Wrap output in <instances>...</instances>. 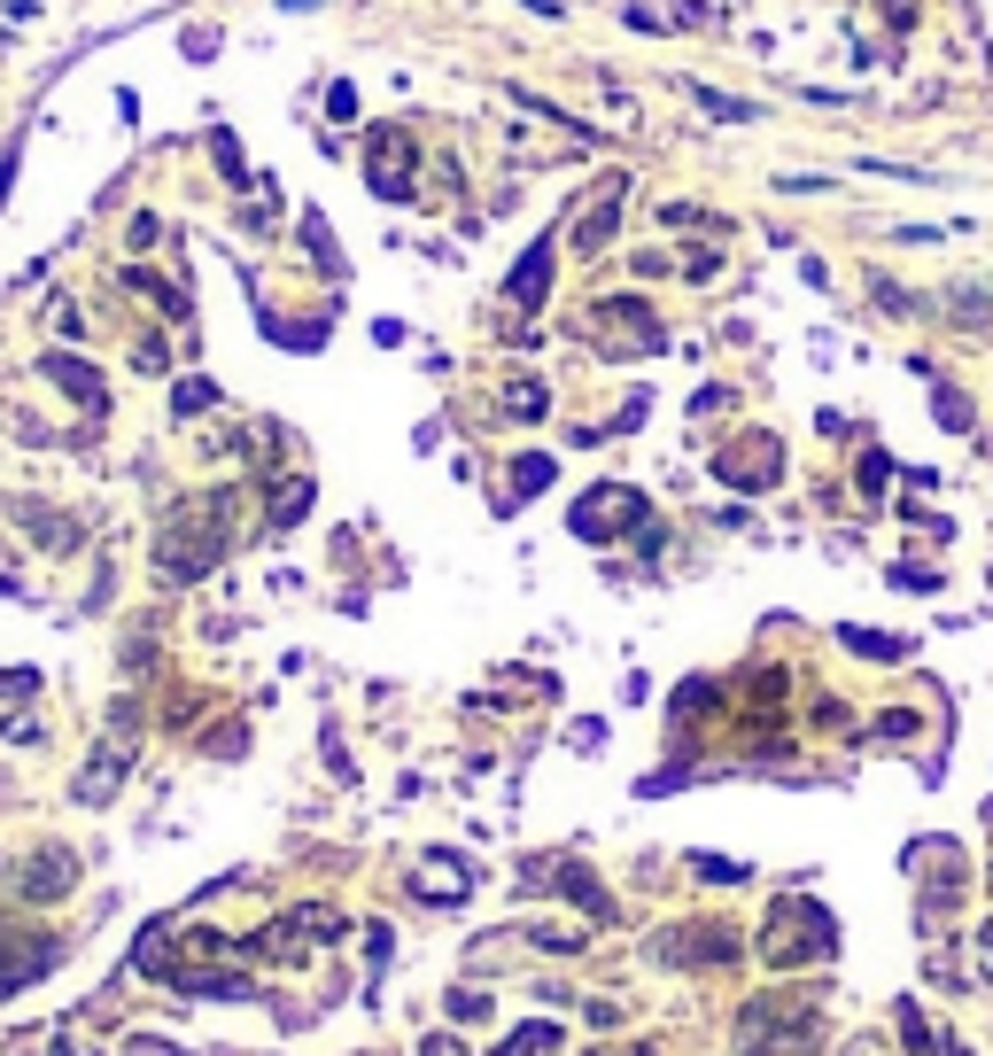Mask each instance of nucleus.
Here are the masks:
<instances>
[{"label":"nucleus","mask_w":993,"mask_h":1056,"mask_svg":"<svg viewBox=\"0 0 993 1056\" xmlns=\"http://www.w3.org/2000/svg\"><path fill=\"white\" fill-rule=\"evenodd\" d=\"M334 932H342V917H334L326 902H311V909H288L256 948H264V955H280V963H296V955H311V940H334Z\"/></svg>","instance_id":"nucleus-9"},{"label":"nucleus","mask_w":993,"mask_h":1056,"mask_svg":"<svg viewBox=\"0 0 993 1056\" xmlns=\"http://www.w3.org/2000/svg\"><path fill=\"white\" fill-rule=\"evenodd\" d=\"M691 102H698L706 117H721V125H746V117H753L746 102H730V94H714V85H691Z\"/></svg>","instance_id":"nucleus-24"},{"label":"nucleus","mask_w":993,"mask_h":1056,"mask_svg":"<svg viewBox=\"0 0 993 1056\" xmlns=\"http://www.w3.org/2000/svg\"><path fill=\"white\" fill-rule=\"evenodd\" d=\"M0 738H9V746H39V738H47V731H39V723H32V715H9V723H0Z\"/></svg>","instance_id":"nucleus-32"},{"label":"nucleus","mask_w":993,"mask_h":1056,"mask_svg":"<svg viewBox=\"0 0 993 1056\" xmlns=\"http://www.w3.org/2000/svg\"><path fill=\"white\" fill-rule=\"evenodd\" d=\"M932 412H939V427H955V435H970V420H978V412H970V397H962V389H947V381H932Z\"/></svg>","instance_id":"nucleus-22"},{"label":"nucleus","mask_w":993,"mask_h":1056,"mask_svg":"<svg viewBox=\"0 0 993 1056\" xmlns=\"http://www.w3.org/2000/svg\"><path fill=\"white\" fill-rule=\"evenodd\" d=\"M637 513H645V497H637V490L605 482V490H590V497L575 505V537H605L613 520H637Z\"/></svg>","instance_id":"nucleus-13"},{"label":"nucleus","mask_w":993,"mask_h":1056,"mask_svg":"<svg viewBox=\"0 0 993 1056\" xmlns=\"http://www.w3.org/2000/svg\"><path fill=\"white\" fill-rule=\"evenodd\" d=\"M466 886H474V870L450 862V854H435V862L419 870V894H427V902H466Z\"/></svg>","instance_id":"nucleus-18"},{"label":"nucleus","mask_w":993,"mask_h":1056,"mask_svg":"<svg viewBox=\"0 0 993 1056\" xmlns=\"http://www.w3.org/2000/svg\"><path fill=\"white\" fill-rule=\"evenodd\" d=\"M70 886H78V854L62 839H39L0 862V894H16V902H62Z\"/></svg>","instance_id":"nucleus-4"},{"label":"nucleus","mask_w":993,"mask_h":1056,"mask_svg":"<svg viewBox=\"0 0 993 1056\" xmlns=\"http://www.w3.org/2000/svg\"><path fill=\"white\" fill-rule=\"evenodd\" d=\"M559 1048V1025H520L505 1048H489V1056H552Z\"/></svg>","instance_id":"nucleus-23"},{"label":"nucleus","mask_w":993,"mask_h":1056,"mask_svg":"<svg viewBox=\"0 0 993 1056\" xmlns=\"http://www.w3.org/2000/svg\"><path fill=\"white\" fill-rule=\"evenodd\" d=\"M846 645H854V653H877V661H900V653H909L900 638H869V630H846Z\"/></svg>","instance_id":"nucleus-31"},{"label":"nucleus","mask_w":993,"mask_h":1056,"mask_svg":"<svg viewBox=\"0 0 993 1056\" xmlns=\"http://www.w3.org/2000/svg\"><path fill=\"white\" fill-rule=\"evenodd\" d=\"M621 203H628V180H605V187H598V203H590V210H582V226H575V249H582V256H598V249L613 241Z\"/></svg>","instance_id":"nucleus-15"},{"label":"nucleus","mask_w":993,"mask_h":1056,"mask_svg":"<svg viewBox=\"0 0 993 1056\" xmlns=\"http://www.w3.org/2000/svg\"><path fill=\"white\" fill-rule=\"evenodd\" d=\"M746 940L730 925H676L653 940V963H668V972H721V963H738Z\"/></svg>","instance_id":"nucleus-5"},{"label":"nucleus","mask_w":993,"mask_h":1056,"mask_svg":"<svg viewBox=\"0 0 993 1056\" xmlns=\"http://www.w3.org/2000/svg\"><path fill=\"white\" fill-rule=\"evenodd\" d=\"M62 955H70V940H55V932H0V1002L24 995L32 979H47Z\"/></svg>","instance_id":"nucleus-7"},{"label":"nucleus","mask_w":993,"mask_h":1056,"mask_svg":"<svg viewBox=\"0 0 993 1056\" xmlns=\"http://www.w3.org/2000/svg\"><path fill=\"white\" fill-rule=\"evenodd\" d=\"M132 1056H178V1048H163V1041H132Z\"/></svg>","instance_id":"nucleus-36"},{"label":"nucleus","mask_w":993,"mask_h":1056,"mask_svg":"<svg viewBox=\"0 0 993 1056\" xmlns=\"http://www.w3.org/2000/svg\"><path fill=\"white\" fill-rule=\"evenodd\" d=\"M171 987H178V995H226V1002H249V995H256V987L233 979V972H171Z\"/></svg>","instance_id":"nucleus-20"},{"label":"nucleus","mask_w":993,"mask_h":1056,"mask_svg":"<svg viewBox=\"0 0 993 1056\" xmlns=\"http://www.w3.org/2000/svg\"><path fill=\"white\" fill-rule=\"evenodd\" d=\"M738 1048L746 1056H799V1048H816V1018L784 995H753L738 1010Z\"/></svg>","instance_id":"nucleus-2"},{"label":"nucleus","mask_w":993,"mask_h":1056,"mask_svg":"<svg viewBox=\"0 0 993 1056\" xmlns=\"http://www.w3.org/2000/svg\"><path fill=\"white\" fill-rule=\"evenodd\" d=\"M16 520L32 528L47 552H70V544H78V520H62V513H47V505H16Z\"/></svg>","instance_id":"nucleus-19"},{"label":"nucleus","mask_w":993,"mask_h":1056,"mask_svg":"<svg viewBox=\"0 0 993 1056\" xmlns=\"http://www.w3.org/2000/svg\"><path fill=\"white\" fill-rule=\"evenodd\" d=\"M900 1033H909V1048H916V1056H932V1041H939V1033L924 1025V1010H916V1002H900Z\"/></svg>","instance_id":"nucleus-29"},{"label":"nucleus","mask_w":993,"mask_h":1056,"mask_svg":"<svg viewBox=\"0 0 993 1056\" xmlns=\"http://www.w3.org/2000/svg\"><path fill=\"white\" fill-rule=\"evenodd\" d=\"M955 902H962V862L947 839H932V877H924V917L932 925H955Z\"/></svg>","instance_id":"nucleus-14"},{"label":"nucleus","mask_w":993,"mask_h":1056,"mask_svg":"<svg viewBox=\"0 0 993 1056\" xmlns=\"http://www.w3.org/2000/svg\"><path fill=\"white\" fill-rule=\"evenodd\" d=\"M831 948H839V932H831V917L816 902H784L761 925V963H776V972H799L807 955H831Z\"/></svg>","instance_id":"nucleus-3"},{"label":"nucleus","mask_w":993,"mask_h":1056,"mask_svg":"<svg viewBox=\"0 0 993 1056\" xmlns=\"http://www.w3.org/2000/svg\"><path fill=\"white\" fill-rule=\"evenodd\" d=\"M544 482H552V459H520V467H512V497H535Z\"/></svg>","instance_id":"nucleus-28"},{"label":"nucleus","mask_w":993,"mask_h":1056,"mask_svg":"<svg viewBox=\"0 0 993 1056\" xmlns=\"http://www.w3.org/2000/svg\"><path fill=\"white\" fill-rule=\"evenodd\" d=\"M412 171H419L412 133H404V125H373V140H366V180H373V195H381V203H412Z\"/></svg>","instance_id":"nucleus-6"},{"label":"nucleus","mask_w":993,"mask_h":1056,"mask_svg":"<svg viewBox=\"0 0 993 1056\" xmlns=\"http://www.w3.org/2000/svg\"><path fill=\"white\" fill-rule=\"evenodd\" d=\"M233 544V490L218 497H187L163 528H155V575L163 583H203Z\"/></svg>","instance_id":"nucleus-1"},{"label":"nucleus","mask_w":993,"mask_h":1056,"mask_svg":"<svg viewBox=\"0 0 993 1056\" xmlns=\"http://www.w3.org/2000/svg\"><path fill=\"white\" fill-rule=\"evenodd\" d=\"M497 404H505V420H544V404H552V397H544V381H528V374H520V381H505V397H497Z\"/></svg>","instance_id":"nucleus-21"},{"label":"nucleus","mask_w":993,"mask_h":1056,"mask_svg":"<svg viewBox=\"0 0 993 1056\" xmlns=\"http://www.w3.org/2000/svg\"><path fill=\"white\" fill-rule=\"evenodd\" d=\"M691 870L706 886H746V862H721V854H691Z\"/></svg>","instance_id":"nucleus-25"},{"label":"nucleus","mask_w":993,"mask_h":1056,"mask_svg":"<svg viewBox=\"0 0 993 1056\" xmlns=\"http://www.w3.org/2000/svg\"><path fill=\"white\" fill-rule=\"evenodd\" d=\"M885 474H892V459H885V451H869V459H862V490L877 497V490H885Z\"/></svg>","instance_id":"nucleus-34"},{"label":"nucleus","mask_w":993,"mask_h":1056,"mask_svg":"<svg viewBox=\"0 0 993 1056\" xmlns=\"http://www.w3.org/2000/svg\"><path fill=\"white\" fill-rule=\"evenodd\" d=\"M552 256H559V233H544L520 264H512V280H505V296L520 303V311H544V296H552Z\"/></svg>","instance_id":"nucleus-12"},{"label":"nucleus","mask_w":993,"mask_h":1056,"mask_svg":"<svg viewBox=\"0 0 993 1056\" xmlns=\"http://www.w3.org/2000/svg\"><path fill=\"white\" fill-rule=\"evenodd\" d=\"M303 505H311V482H288V490L273 497V528H288V520H303Z\"/></svg>","instance_id":"nucleus-27"},{"label":"nucleus","mask_w":993,"mask_h":1056,"mask_svg":"<svg viewBox=\"0 0 993 1056\" xmlns=\"http://www.w3.org/2000/svg\"><path fill=\"white\" fill-rule=\"evenodd\" d=\"M885 24H892V32H909V24H916V0H885Z\"/></svg>","instance_id":"nucleus-35"},{"label":"nucleus","mask_w":993,"mask_h":1056,"mask_svg":"<svg viewBox=\"0 0 993 1056\" xmlns=\"http://www.w3.org/2000/svg\"><path fill=\"white\" fill-rule=\"evenodd\" d=\"M39 374H47L62 397H78L85 412H102V404H109V397H102V374H94V366H78L70 349H47V358H39Z\"/></svg>","instance_id":"nucleus-16"},{"label":"nucleus","mask_w":993,"mask_h":1056,"mask_svg":"<svg viewBox=\"0 0 993 1056\" xmlns=\"http://www.w3.org/2000/svg\"><path fill=\"white\" fill-rule=\"evenodd\" d=\"M303 241H311V256L326 264V273H342V256H334V241H326V218H303Z\"/></svg>","instance_id":"nucleus-30"},{"label":"nucleus","mask_w":993,"mask_h":1056,"mask_svg":"<svg viewBox=\"0 0 993 1056\" xmlns=\"http://www.w3.org/2000/svg\"><path fill=\"white\" fill-rule=\"evenodd\" d=\"M628 1056H653V1048H645V1041H637V1048H628Z\"/></svg>","instance_id":"nucleus-37"},{"label":"nucleus","mask_w":993,"mask_h":1056,"mask_svg":"<svg viewBox=\"0 0 993 1056\" xmlns=\"http://www.w3.org/2000/svg\"><path fill=\"white\" fill-rule=\"evenodd\" d=\"M16 691H39V668H0V699H16Z\"/></svg>","instance_id":"nucleus-33"},{"label":"nucleus","mask_w":993,"mask_h":1056,"mask_svg":"<svg viewBox=\"0 0 993 1056\" xmlns=\"http://www.w3.org/2000/svg\"><path fill=\"white\" fill-rule=\"evenodd\" d=\"M125 769H132V731H117L94 761L70 777V801H78V808H109V801H117V784H125Z\"/></svg>","instance_id":"nucleus-8"},{"label":"nucleus","mask_w":993,"mask_h":1056,"mask_svg":"<svg viewBox=\"0 0 993 1056\" xmlns=\"http://www.w3.org/2000/svg\"><path fill=\"white\" fill-rule=\"evenodd\" d=\"M210 404H218L210 381H178V389H171V412H178V420H187V412H210Z\"/></svg>","instance_id":"nucleus-26"},{"label":"nucleus","mask_w":993,"mask_h":1056,"mask_svg":"<svg viewBox=\"0 0 993 1056\" xmlns=\"http://www.w3.org/2000/svg\"><path fill=\"white\" fill-rule=\"evenodd\" d=\"M598 319L613 326V349H628V358H653V349L668 342V334L653 326V311H645L637 296H613V303H598Z\"/></svg>","instance_id":"nucleus-11"},{"label":"nucleus","mask_w":993,"mask_h":1056,"mask_svg":"<svg viewBox=\"0 0 993 1056\" xmlns=\"http://www.w3.org/2000/svg\"><path fill=\"white\" fill-rule=\"evenodd\" d=\"M559 894H567V902H575L582 917H598V925H613V894H605V886H598V877H590V862H575V854L559 862Z\"/></svg>","instance_id":"nucleus-17"},{"label":"nucleus","mask_w":993,"mask_h":1056,"mask_svg":"<svg viewBox=\"0 0 993 1056\" xmlns=\"http://www.w3.org/2000/svg\"><path fill=\"white\" fill-rule=\"evenodd\" d=\"M776 474H784L776 435H738V444L721 451V482H738V490H776Z\"/></svg>","instance_id":"nucleus-10"}]
</instances>
